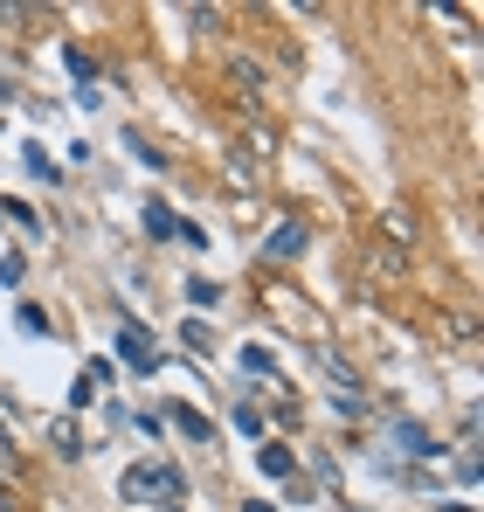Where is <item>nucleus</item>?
<instances>
[{"mask_svg": "<svg viewBox=\"0 0 484 512\" xmlns=\"http://www.w3.org/2000/svg\"><path fill=\"white\" fill-rule=\"evenodd\" d=\"M166 512H187V506H166Z\"/></svg>", "mask_w": 484, "mask_h": 512, "instance_id": "nucleus-20", "label": "nucleus"}, {"mask_svg": "<svg viewBox=\"0 0 484 512\" xmlns=\"http://www.w3.org/2000/svg\"><path fill=\"white\" fill-rule=\"evenodd\" d=\"M118 499H125V506H180V499H187V478H180L173 464H132V471L118 478Z\"/></svg>", "mask_w": 484, "mask_h": 512, "instance_id": "nucleus-1", "label": "nucleus"}, {"mask_svg": "<svg viewBox=\"0 0 484 512\" xmlns=\"http://www.w3.org/2000/svg\"><path fill=\"white\" fill-rule=\"evenodd\" d=\"M14 326H21V333H28V340H42V333H49V319H42V312H35V305H21V312H14Z\"/></svg>", "mask_w": 484, "mask_h": 512, "instance_id": "nucleus-12", "label": "nucleus"}, {"mask_svg": "<svg viewBox=\"0 0 484 512\" xmlns=\"http://www.w3.org/2000/svg\"><path fill=\"white\" fill-rule=\"evenodd\" d=\"M7 457H14V443H7V429H0V464H7Z\"/></svg>", "mask_w": 484, "mask_h": 512, "instance_id": "nucleus-15", "label": "nucleus"}, {"mask_svg": "<svg viewBox=\"0 0 484 512\" xmlns=\"http://www.w3.org/2000/svg\"><path fill=\"white\" fill-rule=\"evenodd\" d=\"M236 429H242V436H256V443H263V416H256V409H236Z\"/></svg>", "mask_w": 484, "mask_h": 512, "instance_id": "nucleus-14", "label": "nucleus"}, {"mask_svg": "<svg viewBox=\"0 0 484 512\" xmlns=\"http://www.w3.org/2000/svg\"><path fill=\"white\" fill-rule=\"evenodd\" d=\"M305 243H312V229L298 222V215H284L270 236H263V256H277V263H291V256H305Z\"/></svg>", "mask_w": 484, "mask_h": 512, "instance_id": "nucleus-4", "label": "nucleus"}, {"mask_svg": "<svg viewBox=\"0 0 484 512\" xmlns=\"http://www.w3.org/2000/svg\"><path fill=\"white\" fill-rule=\"evenodd\" d=\"M0 104H14V84H0Z\"/></svg>", "mask_w": 484, "mask_h": 512, "instance_id": "nucleus-17", "label": "nucleus"}, {"mask_svg": "<svg viewBox=\"0 0 484 512\" xmlns=\"http://www.w3.org/2000/svg\"><path fill=\"white\" fill-rule=\"evenodd\" d=\"M180 340H187V353H208L215 333H208V319H187V333H180Z\"/></svg>", "mask_w": 484, "mask_h": 512, "instance_id": "nucleus-11", "label": "nucleus"}, {"mask_svg": "<svg viewBox=\"0 0 484 512\" xmlns=\"http://www.w3.org/2000/svg\"><path fill=\"white\" fill-rule=\"evenodd\" d=\"M443 512H471V506H443Z\"/></svg>", "mask_w": 484, "mask_h": 512, "instance_id": "nucleus-19", "label": "nucleus"}, {"mask_svg": "<svg viewBox=\"0 0 484 512\" xmlns=\"http://www.w3.org/2000/svg\"><path fill=\"white\" fill-rule=\"evenodd\" d=\"M236 84L256 97V90H263V70H256V63H236Z\"/></svg>", "mask_w": 484, "mask_h": 512, "instance_id": "nucleus-13", "label": "nucleus"}, {"mask_svg": "<svg viewBox=\"0 0 484 512\" xmlns=\"http://www.w3.org/2000/svg\"><path fill=\"white\" fill-rule=\"evenodd\" d=\"M0 215H7V201H0Z\"/></svg>", "mask_w": 484, "mask_h": 512, "instance_id": "nucleus-21", "label": "nucleus"}, {"mask_svg": "<svg viewBox=\"0 0 484 512\" xmlns=\"http://www.w3.org/2000/svg\"><path fill=\"white\" fill-rule=\"evenodd\" d=\"M21 167L35 173V180H49V187H56V180H63V173H56V160H49V146H35V139H28V146H21Z\"/></svg>", "mask_w": 484, "mask_h": 512, "instance_id": "nucleus-8", "label": "nucleus"}, {"mask_svg": "<svg viewBox=\"0 0 484 512\" xmlns=\"http://www.w3.org/2000/svg\"><path fill=\"white\" fill-rule=\"evenodd\" d=\"M146 236H153V243H166V236H180V215H173L166 201H146Z\"/></svg>", "mask_w": 484, "mask_h": 512, "instance_id": "nucleus-7", "label": "nucleus"}, {"mask_svg": "<svg viewBox=\"0 0 484 512\" xmlns=\"http://www.w3.org/2000/svg\"><path fill=\"white\" fill-rule=\"evenodd\" d=\"M166 416H173V429H180V436H194V443H215V423H208L194 402H173Z\"/></svg>", "mask_w": 484, "mask_h": 512, "instance_id": "nucleus-6", "label": "nucleus"}, {"mask_svg": "<svg viewBox=\"0 0 484 512\" xmlns=\"http://www.w3.org/2000/svg\"><path fill=\"white\" fill-rule=\"evenodd\" d=\"M395 457H436V436L415 423V416H395V423H388V443L374 450V464L395 478Z\"/></svg>", "mask_w": 484, "mask_h": 512, "instance_id": "nucleus-2", "label": "nucleus"}, {"mask_svg": "<svg viewBox=\"0 0 484 512\" xmlns=\"http://www.w3.org/2000/svg\"><path fill=\"white\" fill-rule=\"evenodd\" d=\"M187 305L215 312V305H222V284H208V277H187Z\"/></svg>", "mask_w": 484, "mask_h": 512, "instance_id": "nucleus-9", "label": "nucleus"}, {"mask_svg": "<svg viewBox=\"0 0 484 512\" xmlns=\"http://www.w3.org/2000/svg\"><path fill=\"white\" fill-rule=\"evenodd\" d=\"M242 374H249V381H277V367H270L263 346H242Z\"/></svg>", "mask_w": 484, "mask_h": 512, "instance_id": "nucleus-10", "label": "nucleus"}, {"mask_svg": "<svg viewBox=\"0 0 484 512\" xmlns=\"http://www.w3.org/2000/svg\"><path fill=\"white\" fill-rule=\"evenodd\" d=\"M242 512H277V506H263V499H249V506H242Z\"/></svg>", "mask_w": 484, "mask_h": 512, "instance_id": "nucleus-16", "label": "nucleus"}, {"mask_svg": "<svg viewBox=\"0 0 484 512\" xmlns=\"http://www.w3.org/2000/svg\"><path fill=\"white\" fill-rule=\"evenodd\" d=\"M111 353H118L132 374H153V367H160V340H153L132 312H118V340H111Z\"/></svg>", "mask_w": 484, "mask_h": 512, "instance_id": "nucleus-3", "label": "nucleus"}, {"mask_svg": "<svg viewBox=\"0 0 484 512\" xmlns=\"http://www.w3.org/2000/svg\"><path fill=\"white\" fill-rule=\"evenodd\" d=\"M0 512H14V499H7V492H0Z\"/></svg>", "mask_w": 484, "mask_h": 512, "instance_id": "nucleus-18", "label": "nucleus"}, {"mask_svg": "<svg viewBox=\"0 0 484 512\" xmlns=\"http://www.w3.org/2000/svg\"><path fill=\"white\" fill-rule=\"evenodd\" d=\"M256 471H263V478H291V471H298V457H291V443H277V436H263V443H256Z\"/></svg>", "mask_w": 484, "mask_h": 512, "instance_id": "nucleus-5", "label": "nucleus"}]
</instances>
